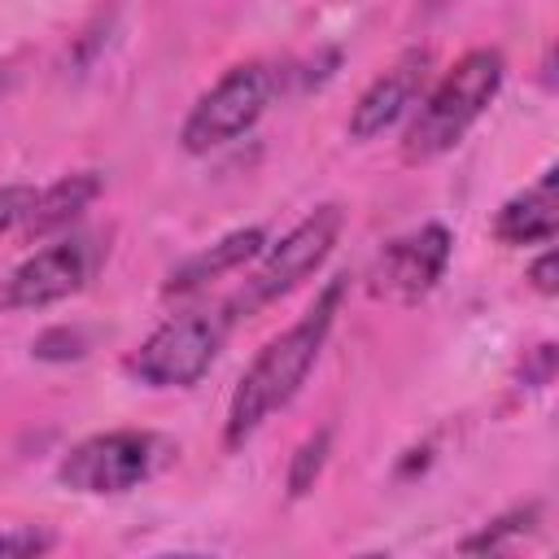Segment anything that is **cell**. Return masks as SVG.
Segmentation results:
<instances>
[{"mask_svg":"<svg viewBox=\"0 0 559 559\" xmlns=\"http://www.w3.org/2000/svg\"><path fill=\"white\" fill-rule=\"evenodd\" d=\"M341 297H345V280H332L297 323H288L280 336H271L253 354V362L245 367V376H240V384H236V393L227 402L223 450H231V454L245 450L258 437V428L301 393L310 367L319 362V354H323V345L332 336Z\"/></svg>","mask_w":559,"mask_h":559,"instance_id":"1","label":"cell"},{"mask_svg":"<svg viewBox=\"0 0 559 559\" xmlns=\"http://www.w3.org/2000/svg\"><path fill=\"white\" fill-rule=\"evenodd\" d=\"M507 79V57L498 48H472L463 52L411 109V122L402 131V162H437L450 153L493 105Z\"/></svg>","mask_w":559,"mask_h":559,"instance_id":"2","label":"cell"},{"mask_svg":"<svg viewBox=\"0 0 559 559\" xmlns=\"http://www.w3.org/2000/svg\"><path fill=\"white\" fill-rule=\"evenodd\" d=\"M236 319L240 314H236L231 301H214V306L170 314L162 328H153L127 354L122 371L144 389H192L218 362Z\"/></svg>","mask_w":559,"mask_h":559,"instance_id":"3","label":"cell"},{"mask_svg":"<svg viewBox=\"0 0 559 559\" xmlns=\"http://www.w3.org/2000/svg\"><path fill=\"white\" fill-rule=\"evenodd\" d=\"M341 227H345V210L336 201H323L301 223H293L275 245H266L258 253L253 275L231 297L236 314H258L262 306L288 297L293 288H301L306 280H314V271L332 258V249L341 240Z\"/></svg>","mask_w":559,"mask_h":559,"instance_id":"4","label":"cell"},{"mask_svg":"<svg viewBox=\"0 0 559 559\" xmlns=\"http://www.w3.org/2000/svg\"><path fill=\"white\" fill-rule=\"evenodd\" d=\"M275 92H280V74L266 61H240V66L223 70L218 83L197 96V105L188 109V118L179 127L183 153L205 157V153L240 140L271 109Z\"/></svg>","mask_w":559,"mask_h":559,"instance_id":"5","label":"cell"},{"mask_svg":"<svg viewBox=\"0 0 559 559\" xmlns=\"http://www.w3.org/2000/svg\"><path fill=\"white\" fill-rule=\"evenodd\" d=\"M166 459V441L144 428H109L70 445L57 463V480L87 498H114L140 489Z\"/></svg>","mask_w":559,"mask_h":559,"instance_id":"6","label":"cell"},{"mask_svg":"<svg viewBox=\"0 0 559 559\" xmlns=\"http://www.w3.org/2000/svg\"><path fill=\"white\" fill-rule=\"evenodd\" d=\"M105 258V245L100 236H87V231H74L48 249H35L26 262L13 266V275L4 280L0 288V306L4 310H44V306H57L74 293L87 288V280L96 275Z\"/></svg>","mask_w":559,"mask_h":559,"instance_id":"7","label":"cell"},{"mask_svg":"<svg viewBox=\"0 0 559 559\" xmlns=\"http://www.w3.org/2000/svg\"><path fill=\"white\" fill-rule=\"evenodd\" d=\"M450 249H454V236L450 227L441 223H424L397 240H389L371 271H367V288L376 297H397V301H415L424 293L437 288V280L445 275L450 266Z\"/></svg>","mask_w":559,"mask_h":559,"instance_id":"8","label":"cell"},{"mask_svg":"<svg viewBox=\"0 0 559 559\" xmlns=\"http://www.w3.org/2000/svg\"><path fill=\"white\" fill-rule=\"evenodd\" d=\"M428 83H432V52L428 48H406L389 70H380L358 92V100L349 109V122H345L349 140L367 144L376 135H384L389 127H397L419 105V96L428 92Z\"/></svg>","mask_w":559,"mask_h":559,"instance_id":"9","label":"cell"},{"mask_svg":"<svg viewBox=\"0 0 559 559\" xmlns=\"http://www.w3.org/2000/svg\"><path fill=\"white\" fill-rule=\"evenodd\" d=\"M262 249H266V231H262V227L227 231V236H223V240H214L210 249L188 253V258L166 275L162 297H166V301L192 297V293H201L205 284H214V280H223V275H231V271H240V266L258 262V253H262Z\"/></svg>","mask_w":559,"mask_h":559,"instance_id":"10","label":"cell"},{"mask_svg":"<svg viewBox=\"0 0 559 559\" xmlns=\"http://www.w3.org/2000/svg\"><path fill=\"white\" fill-rule=\"evenodd\" d=\"M559 227V170H542L537 183L507 197L493 214V236L502 245H550Z\"/></svg>","mask_w":559,"mask_h":559,"instance_id":"11","label":"cell"},{"mask_svg":"<svg viewBox=\"0 0 559 559\" xmlns=\"http://www.w3.org/2000/svg\"><path fill=\"white\" fill-rule=\"evenodd\" d=\"M105 192V179L96 175V170H74V175H61V179H52L48 188H39L35 192V201H31V214H26V223L17 227L26 240H35V236H52V231H61V227H70L96 197Z\"/></svg>","mask_w":559,"mask_h":559,"instance_id":"12","label":"cell"},{"mask_svg":"<svg viewBox=\"0 0 559 559\" xmlns=\"http://www.w3.org/2000/svg\"><path fill=\"white\" fill-rule=\"evenodd\" d=\"M542 524V507L537 502H528V507H511V511H502V515H493L480 533H472V537H463L459 542V550L463 555H485V550H502V546H511V542H520V537H528L533 528Z\"/></svg>","mask_w":559,"mask_h":559,"instance_id":"13","label":"cell"},{"mask_svg":"<svg viewBox=\"0 0 559 559\" xmlns=\"http://www.w3.org/2000/svg\"><path fill=\"white\" fill-rule=\"evenodd\" d=\"M328 454H332V428L310 432V437L293 450L288 472H284V489H288V498H293V502H297V498H306V493L314 489V480H319V476H323V467H328Z\"/></svg>","mask_w":559,"mask_h":559,"instance_id":"14","label":"cell"},{"mask_svg":"<svg viewBox=\"0 0 559 559\" xmlns=\"http://www.w3.org/2000/svg\"><path fill=\"white\" fill-rule=\"evenodd\" d=\"M52 546H57V537H52L48 528H39V524H13V528L0 533V555H22V559H31V555H44V550H52Z\"/></svg>","mask_w":559,"mask_h":559,"instance_id":"15","label":"cell"},{"mask_svg":"<svg viewBox=\"0 0 559 559\" xmlns=\"http://www.w3.org/2000/svg\"><path fill=\"white\" fill-rule=\"evenodd\" d=\"M35 183H0V236L4 231H17L31 214V201H35Z\"/></svg>","mask_w":559,"mask_h":559,"instance_id":"16","label":"cell"},{"mask_svg":"<svg viewBox=\"0 0 559 559\" xmlns=\"http://www.w3.org/2000/svg\"><path fill=\"white\" fill-rule=\"evenodd\" d=\"M528 284H533L542 297H555V293H559V258H555V249H542V253L528 262Z\"/></svg>","mask_w":559,"mask_h":559,"instance_id":"17","label":"cell"}]
</instances>
